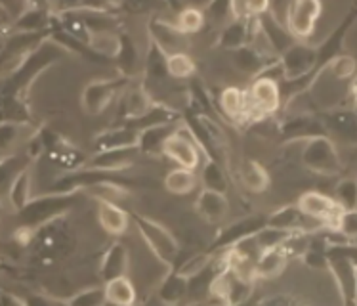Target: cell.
<instances>
[{"label": "cell", "instance_id": "6da1fadb", "mask_svg": "<svg viewBox=\"0 0 357 306\" xmlns=\"http://www.w3.org/2000/svg\"><path fill=\"white\" fill-rule=\"evenodd\" d=\"M73 197L75 194H56V191H48L40 197H31L29 203L22 211H17L20 226L38 230L46 222L59 219L73 205Z\"/></svg>", "mask_w": 357, "mask_h": 306}, {"label": "cell", "instance_id": "7a4b0ae2", "mask_svg": "<svg viewBox=\"0 0 357 306\" xmlns=\"http://www.w3.org/2000/svg\"><path fill=\"white\" fill-rule=\"evenodd\" d=\"M300 161H302L304 168L312 170L314 175L336 176L342 173V159H340L338 147L327 134L304 140Z\"/></svg>", "mask_w": 357, "mask_h": 306}, {"label": "cell", "instance_id": "3957f363", "mask_svg": "<svg viewBox=\"0 0 357 306\" xmlns=\"http://www.w3.org/2000/svg\"><path fill=\"white\" fill-rule=\"evenodd\" d=\"M134 222H136L142 240L146 241V245L153 253L155 258L167 266H172L180 253V243L174 238V233L167 226H162L160 222L144 217V214H136Z\"/></svg>", "mask_w": 357, "mask_h": 306}, {"label": "cell", "instance_id": "277c9868", "mask_svg": "<svg viewBox=\"0 0 357 306\" xmlns=\"http://www.w3.org/2000/svg\"><path fill=\"white\" fill-rule=\"evenodd\" d=\"M247 96V121L256 123L260 119L275 115L281 108V88L278 80L255 77L252 85L245 90Z\"/></svg>", "mask_w": 357, "mask_h": 306}, {"label": "cell", "instance_id": "5b68a950", "mask_svg": "<svg viewBox=\"0 0 357 306\" xmlns=\"http://www.w3.org/2000/svg\"><path fill=\"white\" fill-rule=\"evenodd\" d=\"M201 152L203 147L188 123L176 124L174 132L165 140V144L160 147V153L165 157L174 161L178 167L191 168V170H195L201 165Z\"/></svg>", "mask_w": 357, "mask_h": 306}, {"label": "cell", "instance_id": "8992f818", "mask_svg": "<svg viewBox=\"0 0 357 306\" xmlns=\"http://www.w3.org/2000/svg\"><path fill=\"white\" fill-rule=\"evenodd\" d=\"M350 245V243H346ZM346 245H333L327 247L325 256H327V270L333 274L336 282V287L342 295V299L348 305H354L356 300V261H354V247L346 253Z\"/></svg>", "mask_w": 357, "mask_h": 306}, {"label": "cell", "instance_id": "52a82bcc", "mask_svg": "<svg viewBox=\"0 0 357 306\" xmlns=\"http://www.w3.org/2000/svg\"><path fill=\"white\" fill-rule=\"evenodd\" d=\"M278 61L283 71V80L312 77L317 67V61H319L317 46H310L304 41H294L287 50L279 54Z\"/></svg>", "mask_w": 357, "mask_h": 306}, {"label": "cell", "instance_id": "ba28073f", "mask_svg": "<svg viewBox=\"0 0 357 306\" xmlns=\"http://www.w3.org/2000/svg\"><path fill=\"white\" fill-rule=\"evenodd\" d=\"M321 12V0H291L284 17V27L289 29L294 41H306L315 33Z\"/></svg>", "mask_w": 357, "mask_h": 306}, {"label": "cell", "instance_id": "9c48e42d", "mask_svg": "<svg viewBox=\"0 0 357 306\" xmlns=\"http://www.w3.org/2000/svg\"><path fill=\"white\" fill-rule=\"evenodd\" d=\"M128 77H115V79H100L88 82L82 96H80V103L82 110L90 113V115H98L109 108V103L117 98L121 92H124V87H128Z\"/></svg>", "mask_w": 357, "mask_h": 306}, {"label": "cell", "instance_id": "30bf717a", "mask_svg": "<svg viewBox=\"0 0 357 306\" xmlns=\"http://www.w3.org/2000/svg\"><path fill=\"white\" fill-rule=\"evenodd\" d=\"M147 31H149V37H151L155 48H159L165 56L190 50V35L178 29L176 23L165 22L160 17H151L147 22Z\"/></svg>", "mask_w": 357, "mask_h": 306}, {"label": "cell", "instance_id": "8fae6325", "mask_svg": "<svg viewBox=\"0 0 357 306\" xmlns=\"http://www.w3.org/2000/svg\"><path fill=\"white\" fill-rule=\"evenodd\" d=\"M296 207H298L302 214H306V217L314 220H319L325 226H333L336 219L344 212L340 209V205L333 199V196H327V194H321V191L315 190L304 191L298 197Z\"/></svg>", "mask_w": 357, "mask_h": 306}, {"label": "cell", "instance_id": "7c38bea8", "mask_svg": "<svg viewBox=\"0 0 357 306\" xmlns=\"http://www.w3.org/2000/svg\"><path fill=\"white\" fill-rule=\"evenodd\" d=\"M195 211L204 222L220 224L229 214V201H227L226 194L203 188L195 201Z\"/></svg>", "mask_w": 357, "mask_h": 306}, {"label": "cell", "instance_id": "4fadbf2b", "mask_svg": "<svg viewBox=\"0 0 357 306\" xmlns=\"http://www.w3.org/2000/svg\"><path fill=\"white\" fill-rule=\"evenodd\" d=\"M279 58H273V56H268L264 52L256 50L255 46H250V44H245V46L231 52V61H234L235 69L239 73L250 75V77H258L266 67L271 66Z\"/></svg>", "mask_w": 357, "mask_h": 306}, {"label": "cell", "instance_id": "5bb4252c", "mask_svg": "<svg viewBox=\"0 0 357 306\" xmlns=\"http://www.w3.org/2000/svg\"><path fill=\"white\" fill-rule=\"evenodd\" d=\"M130 270V253L124 243L113 241L107 251L103 253L102 263H100V277L102 282L113 279L117 276H124Z\"/></svg>", "mask_w": 357, "mask_h": 306}, {"label": "cell", "instance_id": "9a60e30c", "mask_svg": "<svg viewBox=\"0 0 357 306\" xmlns=\"http://www.w3.org/2000/svg\"><path fill=\"white\" fill-rule=\"evenodd\" d=\"M138 153V147H123V150H103L96 152L94 157L84 163L86 168H98V170H109V173H121L132 165V161Z\"/></svg>", "mask_w": 357, "mask_h": 306}, {"label": "cell", "instance_id": "2e32d148", "mask_svg": "<svg viewBox=\"0 0 357 306\" xmlns=\"http://www.w3.org/2000/svg\"><path fill=\"white\" fill-rule=\"evenodd\" d=\"M155 100L149 94V90L146 87H132L128 90H124L123 100H121V108H119V123L123 121H132L138 119L144 113L149 111V108L153 105Z\"/></svg>", "mask_w": 357, "mask_h": 306}, {"label": "cell", "instance_id": "e0dca14e", "mask_svg": "<svg viewBox=\"0 0 357 306\" xmlns=\"http://www.w3.org/2000/svg\"><path fill=\"white\" fill-rule=\"evenodd\" d=\"M266 224V219L262 217H247V219H241L234 224H229V226L224 230V232L220 233L218 240L214 243V247L216 251H222V249H229L234 247L235 243H239L245 238H250V235H255L260 228Z\"/></svg>", "mask_w": 357, "mask_h": 306}, {"label": "cell", "instance_id": "ac0fdd59", "mask_svg": "<svg viewBox=\"0 0 357 306\" xmlns=\"http://www.w3.org/2000/svg\"><path fill=\"white\" fill-rule=\"evenodd\" d=\"M138 136L139 132L132 129L128 124H119L113 129L103 131L98 134L94 140L96 152H103V150H123V147H138Z\"/></svg>", "mask_w": 357, "mask_h": 306}, {"label": "cell", "instance_id": "d6986e66", "mask_svg": "<svg viewBox=\"0 0 357 306\" xmlns=\"http://www.w3.org/2000/svg\"><path fill=\"white\" fill-rule=\"evenodd\" d=\"M289 263V253L283 247L262 249L256 256V279H273L283 274Z\"/></svg>", "mask_w": 357, "mask_h": 306}, {"label": "cell", "instance_id": "ffe728a7", "mask_svg": "<svg viewBox=\"0 0 357 306\" xmlns=\"http://www.w3.org/2000/svg\"><path fill=\"white\" fill-rule=\"evenodd\" d=\"M115 59H117V67L123 77L132 79L144 71V61L139 56L138 46L128 33H119V52Z\"/></svg>", "mask_w": 357, "mask_h": 306}, {"label": "cell", "instance_id": "44dd1931", "mask_svg": "<svg viewBox=\"0 0 357 306\" xmlns=\"http://www.w3.org/2000/svg\"><path fill=\"white\" fill-rule=\"evenodd\" d=\"M310 217L302 214L296 205H284L278 211H273L266 219V226L283 230V232H310V226L306 222Z\"/></svg>", "mask_w": 357, "mask_h": 306}, {"label": "cell", "instance_id": "7402d4cb", "mask_svg": "<svg viewBox=\"0 0 357 306\" xmlns=\"http://www.w3.org/2000/svg\"><path fill=\"white\" fill-rule=\"evenodd\" d=\"M256 17L250 20H231L226 27L222 29V35L218 37V46L222 50L234 52L241 46H245L250 41V33L255 29Z\"/></svg>", "mask_w": 357, "mask_h": 306}, {"label": "cell", "instance_id": "603a6c76", "mask_svg": "<svg viewBox=\"0 0 357 306\" xmlns=\"http://www.w3.org/2000/svg\"><path fill=\"white\" fill-rule=\"evenodd\" d=\"M258 25H260V31L264 33V37L268 38V43H270V46L278 56L294 43V38L289 33V29L284 27V23L279 22L271 12H266V14L260 15L258 17Z\"/></svg>", "mask_w": 357, "mask_h": 306}, {"label": "cell", "instance_id": "cb8c5ba5", "mask_svg": "<svg viewBox=\"0 0 357 306\" xmlns=\"http://www.w3.org/2000/svg\"><path fill=\"white\" fill-rule=\"evenodd\" d=\"M98 222H100L102 230H105L111 235H123L128 230L130 217L121 205L100 201L98 203Z\"/></svg>", "mask_w": 357, "mask_h": 306}, {"label": "cell", "instance_id": "d4e9b609", "mask_svg": "<svg viewBox=\"0 0 357 306\" xmlns=\"http://www.w3.org/2000/svg\"><path fill=\"white\" fill-rule=\"evenodd\" d=\"M103 291H105V300L111 305L132 306L138 300V293L128 274L103 282Z\"/></svg>", "mask_w": 357, "mask_h": 306}, {"label": "cell", "instance_id": "484cf974", "mask_svg": "<svg viewBox=\"0 0 357 306\" xmlns=\"http://www.w3.org/2000/svg\"><path fill=\"white\" fill-rule=\"evenodd\" d=\"M31 165V159L23 153H4L0 155V199H6L10 186L14 184L17 175Z\"/></svg>", "mask_w": 357, "mask_h": 306}, {"label": "cell", "instance_id": "4316f807", "mask_svg": "<svg viewBox=\"0 0 357 306\" xmlns=\"http://www.w3.org/2000/svg\"><path fill=\"white\" fill-rule=\"evenodd\" d=\"M220 111L231 119L235 123H243L247 121V96H245V90H241L237 87H227L220 92L218 98Z\"/></svg>", "mask_w": 357, "mask_h": 306}, {"label": "cell", "instance_id": "83f0119b", "mask_svg": "<svg viewBox=\"0 0 357 306\" xmlns=\"http://www.w3.org/2000/svg\"><path fill=\"white\" fill-rule=\"evenodd\" d=\"M331 129L336 136L354 142L356 136V113L354 108H336V110L327 111L325 115V132Z\"/></svg>", "mask_w": 357, "mask_h": 306}, {"label": "cell", "instance_id": "f1b7e54d", "mask_svg": "<svg viewBox=\"0 0 357 306\" xmlns=\"http://www.w3.org/2000/svg\"><path fill=\"white\" fill-rule=\"evenodd\" d=\"M281 132L289 140H307L325 134V126L312 115H294L291 121H284Z\"/></svg>", "mask_w": 357, "mask_h": 306}, {"label": "cell", "instance_id": "f546056e", "mask_svg": "<svg viewBox=\"0 0 357 306\" xmlns=\"http://www.w3.org/2000/svg\"><path fill=\"white\" fill-rule=\"evenodd\" d=\"M180 123V121H178ZM176 123H162L147 126L144 131H139L138 136V152L146 153V155H155L160 153V147L165 144V140L174 132Z\"/></svg>", "mask_w": 357, "mask_h": 306}, {"label": "cell", "instance_id": "4dcf8cb0", "mask_svg": "<svg viewBox=\"0 0 357 306\" xmlns=\"http://www.w3.org/2000/svg\"><path fill=\"white\" fill-rule=\"evenodd\" d=\"M188 293H190V277L180 274L178 270L168 272L159 285V299L167 305H178Z\"/></svg>", "mask_w": 357, "mask_h": 306}, {"label": "cell", "instance_id": "1f68e13d", "mask_svg": "<svg viewBox=\"0 0 357 306\" xmlns=\"http://www.w3.org/2000/svg\"><path fill=\"white\" fill-rule=\"evenodd\" d=\"M241 184L252 194H262L270 188V173L258 161H245L239 168Z\"/></svg>", "mask_w": 357, "mask_h": 306}, {"label": "cell", "instance_id": "d6a6232c", "mask_svg": "<svg viewBox=\"0 0 357 306\" xmlns=\"http://www.w3.org/2000/svg\"><path fill=\"white\" fill-rule=\"evenodd\" d=\"M82 191H86L88 196L96 199L98 203L100 201H107V203L121 205L130 196L128 190L124 188L123 178L121 180H102V182H96L92 186H88Z\"/></svg>", "mask_w": 357, "mask_h": 306}, {"label": "cell", "instance_id": "836d02e7", "mask_svg": "<svg viewBox=\"0 0 357 306\" xmlns=\"http://www.w3.org/2000/svg\"><path fill=\"white\" fill-rule=\"evenodd\" d=\"M31 197H33V175H31V165L25 170H22L14 184L10 186L8 190V203L14 209L15 212L22 211L25 205L29 203Z\"/></svg>", "mask_w": 357, "mask_h": 306}, {"label": "cell", "instance_id": "e575fe53", "mask_svg": "<svg viewBox=\"0 0 357 306\" xmlns=\"http://www.w3.org/2000/svg\"><path fill=\"white\" fill-rule=\"evenodd\" d=\"M197 175L191 168H172L167 176H165V188H167L172 196H188L197 188Z\"/></svg>", "mask_w": 357, "mask_h": 306}, {"label": "cell", "instance_id": "d590c367", "mask_svg": "<svg viewBox=\"0 0 357 306\" xmlns=\"http://www.w3.org/2000/svg\"><path fill=\"white\" fill-rule=\"evenodd\" d=\"M46 23H48V14L43 8L31 6L25 8L20 17L15 20L14 29L17 33H38V31H44Z\"/></svg>", "mask_w": 357, "mask_h": 306}, {"label": "cell", "instance_id": "8d00e7d4", "mask_svg": "<svg viewBox=\"0 0 357 306\" xmlns=\"http://www.w3.org/2000/svg\"><path fill=\"white\" fill-rule=\"evenodd\" d=\"M167 71L168 77H172L176 80H183L195 77L197 67H195V61L188 52H178V54L167 56Z\"/></svg>", "mask_w": 357, "mask_h": 306}, {"label": "cell", "instance_id": "74e56055", "mask_svg": "<svg viewBox=\"0 0 357 306\" xmlns=\"http://www.w3.org/2000/svg\"><path fill=\"white\" fill-rule=\"evenodd\" d=\"M201 182L206 190L222 191V194L227 191V178L224 175V168L220 167V163H216L212 157H208L206 163H203Z\"/></svg>", "mask_w": 357, "mask_h": 306}, {"label": "cell", "instance_id": "f35d334b", "mask_svg": "<svg viewBox=\"0 0 357 306\" xmlns=\"http://www.w3.org/2000/svg\"><path fill=\"white\" fill-rule=\"evenodd\" d=\"M327 73L336 80H351L356 75V59L350 54H336L325 64Z\"/></svg>", "mask_w": 357, "mask_h": 306}, {"label": "cell", "instance_id": "ab89813d", "mask_svg": "<svg viewBox=\"0 0 357 306\" xmlns=\"http://www.w3.org/2000/svg\"><path fill=\"white\" fill-rule=\"evenodd\" d=\"M204 22H206V15L199 8H182L180 14H178L176 27L185 35H193V33L203 31Z\"/></svg>", "mask_w": 357, "mask_h": 306}, {"label": "cell", "instance_id": "60d3db41", "mask_svg": "<svg viewBox=\"0 0 357 306\" xmlns=\"http://www.w3.org/2000/svg\"><path fill=\"white\" fill-rule=\"evenodd\" d=\"M333 199L340 205L342 211H356L357 205V186L354 178H342L336 184Z\"/></svg>", "mask_w": 357, "mask_h": 306}, {"label": "cell", "instance_id": "b9f144b4", "mask_svg": "<svg viewBox=\"0 0 357 306\" xmlns=\"http://www.w3.org/2000/svg\"><path fill=\"white\" fill-rule=\"evenodd\" d=\"M25 123H14V121H0V155L10 153V150L17 144L20 134Z\"/></svg>", "mask_w": 357, "mask_h": 306}, {"label": "cell", "instance_id": "7bdbcfd3", "mask_svg": "<svg viewBox=\"0 0 357 306\" xmlns=\"http://www.w3.org/2000/svg\"><path fill=\"white\" fill-rule=\"evenodd\" d=\"M66 303L71 306H102L107 300H105L103 287H90V289H82V291L75 293L73 297H69Z\"/></svg>", "mask_w": 357, "mask_h": 306}, {"label": "cell", "instance_id": "ee69618b", "mask_svg": "<svg viewBox=\"0 0 357 306\" xmlns=\"http://www.w3.org/2000/svg\"><path fill=\"white\" fill-rule=\"evenodd\" d=\"M211 263H212V253H195V255L191 256V258H188L180 268H176V270L191 279V277L199 276L201 272H204V270L208 268Z\"/></svg>", "mask_w": 357, "mask_h": 306}, {"label": "cell", "instance_id": "f6af8a7d", "mask_svg": "<svg viewBox=\"0 0 357 306\" xmlns=\"http://www.w3.org/2000/svg\"><path fill=\"white\" fill-rule=\"evenodd\" d=\"M331 228H335L336 232L342 233L344 238H348L350 241H354L356 240V233H357L356 211H344Z\"/></svg>", "mask_w": 357, "mask_h": 306}, {"label": "cell", "instance_id": "bcb514c9", "mask_svg": "<svg viewBox=\"0 0 357 306\" xmlns=\"http://www.w3.org/2000/svg\"><path fill=\"white\" fill-rule=\"evenodd\" d=\"M160 4H165V0H123L119 8H123L128 14H147Z\"/></svg>", "mask_w": 357, "mask_h": 306}, {"label": "cell", "instance_id": "7dc6e473", "mask_svg": "<svg viewBox=\"0 0 357 306\" xmlns=\"http://www.w3.org/2000/svg\"><path fill=\"white\" fill-rule=\"evenodd\" d=\"M270 0H245V10H247V17H260L266 12H270Z\"/></svg>", "mask_w": 357, "mask_h": 306}, {"label": "cell", "instance_id": "c3c4849f", "mask_svg": "<svg viewBox=\"0 0 357 306\" xmlns=\"http://www.w3.org/2000/svg\"><path fill=\"white\" fill-rule=\"evenodd\" d=\"M165 4H168L170 8H176V10H180V8H182V0H165Z\"/></svg>", "mask_w": 357, "mask_h": 306}, {"label": "cell", "instance_id": "681fc988", "mask_svg": "<svg viewBox=\"0 0 357 306\" xmlns=\"http://www.w3.org/2000/svg\"><path fill=\"white\" fill-rule=\"evenodd\" d=\"M103 6H121L123 0H100Z\"/></svg>", "mask_w": 357, "mask_h": 306}, {"label": "cell", "instance_id": "f907efd6", "mask_svg": "<svg viewBox=\"0 0 357 306\" xmlns=\"http://www.w3.org/2000/svg\"><path fill=\"white\" fill-rule=\"evenodd\" d=\"M4 48H6V41L0 37V56H2V52H4Z\"/></svg>", "mask_w": 357, "mask_h": 306}, {"label": "cell", "instance_id": "816d5d0a", "mask_svg": "<svg viewBox=\"0 0 357 306\" xmlns=\"http://www.w3.org/2000/svg\"><path fill=\"white\" fill-rule=\"evenodd\" d=\"M2 201V199H0ZM0 217H2V203H0Z\"/></svg>", "mask_w": 357, "mask_h": 306}, {"label": "cell", "instance_id": "f5cc1de1", "mask_svg": "<svg viewBox=\"0 0 357 306\" xmlns=\"http://www.w3.org/2000/svg\"><path fill=\"white\" fill-rule=\"evenodd\" d=\"M2 293H4V291H2V284H0V295H2Z\"/></svg>", "mask_w": 357, "mask_h": 306}, {"label": "cell", "instance_id": "db71d44e", "mask_svg": "<svg viewBox=\"0 0 357 306\" xmlns=\"http://www.w3.org/2000/svg\"><path fill=\"white\" fill-rule=\"evenodd\" d=\"M20 2H29V0H20Z\"/></svg>", "mask_w": 357, "mask_h": 306}]
</instances>
